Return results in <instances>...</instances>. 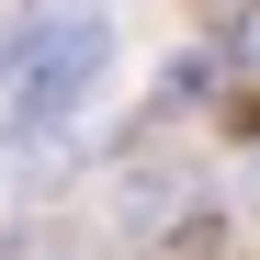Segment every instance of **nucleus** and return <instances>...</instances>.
<instances>
[{"instance_id": "1", "label": "nucleus", "mask_w": 260, "mask_h": 260, "mask_svg": "<svg viewBox=\"0 0 260 260\" xmlns=\"http://www.w3.org/2000/svg\"><path fill=\"white\" fill-rule=\"evenodd\" d=\"M102 57H113V12H57V23H34L23 46L0 57V79H12V124H23V136L68 124L79 102L102 91Z\"/></svg>"}]
</instances>
